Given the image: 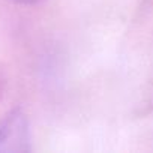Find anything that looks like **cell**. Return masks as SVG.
<instances>
[{
  "label": "cell",
  "mask_w": 153,
  "mask_h": 153,
  "mask_svg": "<svg viewBox=\"0 0 153 153\" xmlns=\"http://www.w3.org/2000/svg\"><path fill=\"white\" fill-rule=\"evenodd\" d=\"M30 152L29 120L23 110L15 108L0 120V153Z\"/></svg>",
  "instance_id": "obj_1"
},
{
  "label": "cell",
  "mask_w": 153,
  "mask_h": 153,
  "mask_svg": "<svg viewBox=\"0 0 153 153\" xmlns=\"http://www.w3.org/2000/svg\"><path fill=\"white\" fill-rule=\"evenodd\" d=\"M141 107H143V108L147 107L146 113H149V111L153 110V84H152V87H150L149 92H147V96H146V99H144V105H141Z\"/></svg>",
  "instance_id": "obj_2"
},
{
  "label": "cell",
  "mask_w": 153,
  "mask_h": 153,
  "mask_svg": "<svg viewBox=\"0 0 153 153\" xmlns=\"http://www.w3.org/2000/svg\"><path fill=\"white\" fill-rule=\"evenodd\" d=\"M12 2L20 3V5H36V3L42 2V0H12Z\"/></svg>",
  "instance_id": "obj_3"
},
{
  "label": "cell",
  "mask_w": 153,
  "mask_h": 153,
  "mask_svg": "<svg viewBox=\"0 0 153 153\" xmlns=\"http://www.w3.org/2000/svg\"><path fill=\"white\" fill-rule=\"evenodd\" d=\"M0 95H2V78H0Z\"/></svg>",
  "instance_id": "obj_4"
}]
</instances>
